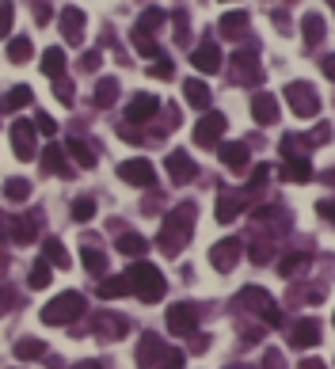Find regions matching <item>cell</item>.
Returning <instances> with one entry per match:
<instances>
[{
  "label": "cell",
  "mask_w": 335,
  "mask_h": 369,
  "mask_svg": "<svg viewBox=\"0 0 335 369\" xmlns=\"http://www.w3.org/2000/svg\"><path fill=\"white\" fill-rule=\"evenodd\" d=\"M31 8H34V23H50V8H46V0H31Z\"/></svg>",
  "instance_id": "f5cc1de1"
},
{
  "label": "cell",
  "mask_w": 335,
  "mask_h": 369,
  "mask_svg": "<svg viewBox=\"0 0 335 369\" xmlns=\"http://www.w3.org/2000/svg\"><path fill=\"white\" fill-rule=\"evenodd\" d=\"M160 111V99L156 96H149V91H138V96L130 99V107H126V122H149V118Z\"/></svg>",
  "instance_id": "4fadbf2b"
},
{
  "label": "cell",
  "mask_w": 335,
  "mask_h": 369,
  "mask_svg": "<svg viewBox=\"0 0 335 369\" xmlns=\"http://www.w3.org/2000/svg\"><path fill=\"white\" fill-rule=\"evenodd\" d=\"M84 12L80 8H65L61 12V34H65V42L69 46H80V38H84Z\"/></svg>",
  "instance_id": "e0dca14e"
},
{
  "label": "cell",
  "mask_w": 335,
  "mask_h": 369,
  "mask_svg": "<svg viewBox=\"0 0 335 369\" xmlns=\"http://www.w3.org/2000/svg\"><path fill=\"white\" fill-rule=\"evenodd\" d=\"M80 312H84V297L69 289V293H58L46 309H42V320L46 324H69V320H76Z\"/></svg>",
  "instance_id": "277c9868"
},
{
  "label": "cell",
  "mask_w": 335,
  "mask_h": 369,
  "mask_svg": "<svg viewBox=\"0 0 335 369\" xmlns=\"http://www.w3.org/2000/svg\"><path fill=\"white\" fill-rule=\"evenodd\" d=\"M73 369H103L99 361H80V366H73Z\"/></svg>",
  "instance_id": "94428289"
},
{
  "label": "cell",
  "mask_w": 335,
  "mask_h": 369,
  "mask_svg": "<svg viewBox=\"0 0 335 369\" xmlns=\"http://www.w3.org/2000/svg\"><path fill=\"white\" fill-rule=\"evenodd\" d=\"M31 54H34V46H31V38H27V34H19V38L8 42V61H16V65L31 61Z\"/></svg>",
  "instance_id": "1f68e13d"
},
{
  "label": "cell",
  "mask_w": 335,
  "mask_h": 369,
  "mask_svg": "<svg viewBox=\"0 0 335 369\" xmlns=\"http://www.w3.org/2000/svg\"><path fill=\"white\" fill-rule=\"evenodd\" d=\"M42 350H46V346L39 343V339H19L16 343V358H42Z\"/></svg>",
  "instance_id": "ab89813d"
},
{
  "label": "cell",
  "mask_w": 335,
  "mask_h": 369,
  "mask_svg": "<svg viewBox=\"0 0 335 369\" xmlns=\"http://www.w3.org/2000/svg\"><path fill=\"white\" fill-rule=\"evenodd\" d=\"M282 96H286L290 111H294L297 118H316L320 115V96H316V88H312L309 80H290Z\"/></svg>",
  "instance_id": "3957f363"
},
{
  "label": "cell",
  "mask_w": 335,
  "mask_h": 369,
  "mask_svg": "<svg viewBox=\"0 0 335 369\" xmlns=\"http://www.w3.org/2000/svg\"><path fill=\"white\" fill-rule=\"evenodd\" d=\"M118 251L122 255H145L149 244H145V236H138V232H122V236H118Z\"/></svg>",
  "instance_id": "836d02e7"
},
{
  "label": "cell",
  "mask_w": 335,
  "mask_h": 369,
  "mask_svg": "<svg viewBox=\"0 0 335 369\" xmlns=\"http://www.w3.org/2000/svg\"><path fill=\"white\" fill-rule=\"evenodd\" d=\"M301 369H327V366H324V361H316V358H305Z\"/></svg>",
  "instance_id": "91938a15"
},
{
  "label": "cell",
  "mask_w": 335,
  "mask_h": 369,
  "mask_svg": "<svg viewBox=\"0 0 335 369\" xmlns=\"http://www.w3.org/2000/svg\"><path fill=\"white\" fill-rule=\"evenodd\" d=\"M297 267H301V255H286V259H282V274H294Z\"/></svg>",
  "instance_id": "6f0895ef"
},
{
  "label": "cell",
  "mask_w": 335,
  "mask_h": 369,
  "mask_svg": "<svg viewBox=\"0 0 335 369\" xmlns=\"http://www.w3.org/2000/svg\"><path fill=\"white\" fill-rule=\"evenodd\" d=\"M39 126L34 122H23V118H16L12 122V148H16L19 160H39Z\"/></svg>",
  "instance_id": "5b68a950"
},
{
  "label": "cell",
  "mask_w": 335,
  "mask_h": 369,
  "mask_svg": "<svg viewBox=\"0 0 335 369\" xmlns=\"http://www.w3.org/2000/svg\"><path fill=\"white\" fill-rule=\"evenodd\" d=\"M27 282H31V289L50 286V262H46V259H39V262H34V267H31V278H27Z\"/></svg>",
  "instance_id": "60d3db41"
},
{
  "label": "cell",
  "mask_w": 335,
  "mask_h": 369,
  "mask_svg": "<svg viewBox=\"0 0 335 369\" xmlns=\"http://www.w3.org/2000/svg\"><path fill=\"white\" fill-rule=\"evenodd\" d=\"M233 84H259L263 80V65L255 61L252 49H240V54H233V73H229Z\"/></svg>",
  "instance_id": "9c48e42d"
},
{
  "label": "cell",
  "mask_w": 335,
  "mask_h": 369,
  "mask_svg": "<svg viewBox=\"0 0 335 369\" xmlns=\"http://www.w3.org/2000/svg\"><path fill=\"white\" fill-rule=\"evenodd\" d=\"M175 126H180V107H172V103H168V107H160V126L153 130V137H164V133L175 130Z\"/></svg>",
  "instance_id": "e575fe53"
},
{
  "label": "cell",
  "mask_w": 335,
  "mask_h": 369,
  "mask_svg": "<svg viewBox=\"0 0 335 369\" xmlns=\"http://www.w3.org/2000/svg\"><path fill=\"white\" fill-rule=\"evenodd\" d=\"M133 49H138V54H145V58H164V49L156 46L153 42V34H133Z\"/></svg>",
  "instance_id": "74e56055"
},
{
  "label": "cell",
  "mask_w": 335,
  "mask_h": 369,
  "mask_svg": "<svg viewBox=\"0 0 335 369\" xmlns=\"http://www.w3.org/2000/svg\"><path fill=\"white\" fill-rule=\"evenodd\" d=\"M252 118L259 126H274L278 122V99L267 96V91H255L252 96Z\"/></svg>",
  "instance_id": "2e32d148"
},
{
  "label": "cell",
  "mask_w": 335,
  "mask_h": 369,
  "mask_svg": "<svg viewBox=\"0 0 335 369\" xmlns=\"http://www.w3.org/2000/svg\"><path fill=\"white\" fill-rule=\"evenodd\" d=\"M183 96H187V103L195 111H206L210 107V99H213V91L206 88V80H198V76H191L187 84H183Z\"/></svg>",
  "instance_id": "7402d4cb"
},
{
  "label": "cell",
  "mask_w": 335,
  "mask_h": 369,
  "mask_svg": "<svg viewBox=\"0 0 335 369\" xmlns=\"http://www.w3.org/2000/svg\"><path fill=\"white\" fill-rule=\"evenodd\" d=\"M164 19H168V12H164V8H149L145 16H138V23H133V34H153L156 27H164Z\"/></svg>",
  "instance_id": "f1b7e54d"
},
{
  "label": "cell",
  "mask_w": 335,
  "mask_h": 369,
  "mask_svg": "<svg viewBox=\"0 0 335 369\" xmlns=\"http://www.w3.org/2000/svg\"><path fill=\"white\" fill-rule=\"evenodd\" d=\"M39 160H42V172H46V175H73V168H69L65 148H61V145H50Z\"/></svg>",
  "instance_id": "d6986e66"
},
{
  "label": "cell",
  "mask_w": 335,
  "mask_h": 369,
  "mask_svg": "<svg viewBox=\"0 0 335 369\" xmlns=\"http://www.w3.org/2000/svg\"><path fill=\"white\" fill-rule=\"evenodd\" d=\"M217 27L225 38H248V12H225Z\"/></svg>",
  "instance_id": "cb8c5ba5"
},
{
  "label": "cell",
  "mask_w": 335,
  "mask_h": 369,
  "mask_svg": "<svg viewBox=\"0 0 335 369\" xmlns=\"http://www.w3.org/2000/svg\"><path fill=\"white\" fill-rule=\"evenodd\" d=\"M164 354H168V350L160 346V339H156V335H145V339H141V346H138V361H141V366H153V361L164 358Z\"/></svg>",
  "instance_id": "4dcf8cb0"
},
{
  "label": "cell",
  "mask_w": 335,
  "mask_h": 369,
  "mask_svg": "<svg viewBox=\"0 0 335 369\" xmlns=\"http://www.w3.org/2000/svg\"><path fill=\"white\" fill-rule=\"evenodd\" d=\"M320 69H324V76L335 84V54H324V61H320Z\"/></svg>",
  "instance_id": "11a10c76"
},
{
  "label": "cell",
  "mask_w": 335,
  "mask_h": 369,
  "mask_svg": "<svg viewBox=\"0 0 335 369\" xmlns=\"http://www.w3.org/2000/svg\"><path fill=\"white\" fill-rule=\"evenodd\" d=\"M65 153L73 156V160H76V164H80V168H96V164H99L96 148H91V145H84L80 137H73V141H69V145H65Z\"/></svg>",
  "instance_id": "484cf974"
},
{
  "label": "cell",
  "mask_w": 335,
  "mask_h": 369,
  "mask_svg": "<svg viewBox=\"0 0 335 369\" xmlns=\"http://www.w3.org/2000/svg\"><path fill=\"white\" fill-rule=\"evenodd\" d=\"M278 148H282V160H309L312 137H305V133H286Z\"/></svg>",
  "instance_id": "ac0fdd59"
},
{
  "label": "cell",
  "mask_w": 335,
  "mask_h": 369,
  "mask_svg": "<svg viewBox=\"0 0 335 369\" xmlns=\"http://www.w3.org/2000/svg\"><path fill=\"white\" fill-rule=\"evenodd\" d=\"M309 137H312V145H327V141H332V137H335V130H332V126H327V122H324V126H316V130H312V133H309Z\"/></svg>",
  "instance_id": "c3c4849f"
},
{
  "label": "cell",
  "mask_w": 335,
  "mask_h": 369,
  "mask_svg": "<svg viewBox=\"0 0 335 369\" xmlns=\"http://www.w3.org/2000/svg\"><path fill=\"white\" fill-rule=\"evenodd\" d=\"M294 346H316L320 343V324L316 320H301L294 324V339H290Z\"/></svg>",
  "instance_id": "d4e9b609"
},
{
  "label": "cell",
  "mask_w": 335,
  "mask_h": 369,
  "mask_svg": "<svg viewBox=\"0 0 335 369\" xmlns=\"http://www.w3.org/2000/svg\"><path fill=\"white\" fill-rule=\"evenodd\" d=\"M237 304H240V309H248V304H252V312H259L267 324H278V320H282V316H278V309H274V301H270L263 289H255V286H248L244 293L237 297Z\"/></svg>",
  "instance_id": "7c38bea8"
},
{
  "label": "cell",
  "mask_w": 335,
  "mask_h": 369,
  "mask_svg": "<svg viewBox=\"0 0 335 369\" xmlns=\"http://www.w3.org/2000/svg\"><path fill=\"white\" fill-rule=\"evenodd\" d=\"M4 198H8V202H27V198H31V183L27 179H8L4 183Z\"/></svg>",
  "instance_id": "d590c367"
},
{
  "label": "cell",
  "mask_w": 335,
  "mask_h": 369,
  "mask_svg": "<svg viewBox=\"0 0 335 369\" xmlns=\"http://www.w3.org/2000/svg\"><path fill=\"white\" fill-rule=\"evenodd\" d=\"M198 324V309L195 304H172L168 309V328L175 331V335H191Z\"/></svg>",
  "instance_id": "9a60e30c"
},
{
  "label": "cell",
  "mask_w": 335,
  "mask_h": 369,
  "mask_svg": "<svg viewBox=\"0 0 335 369\" xmlns=\"http://www.w3.org/2000/svg\"><path fill=\"white\" fill-rule=\"evenodd\" d=\"M172 73H175V65L168 58H156L153 65H149V76H156V80H172Z\"/></svg>",
  "instance_id": "b9f144b4"
},
{
  "label": "cell",
  "mask_w": 335,
  "mask_h": 369,
  "mask_svg": "<svg viewBox=\"0 0 335 369\" xmlns=\"http://www.w3.org/2000/svg\"><path fill=\"white\" fill-rule=\"evenodd\" d=\"M332 8H335V0H332Z\"/></svg>",
  "instance_id": "6125c7cd"
},
{
  "label": "cell",
  "mask_w": 335,
  "mask_h": 369,
  "mask_svg": "<svg viewBox=\"0 0 335 369\" xmlns=\"http://www.w3.org/2000/svg\"><path fill=\"white\" fill-rule=\"evenodd\" d=\"M240 205H244V198H240V194H221L217 198V221L233 225V217L240 214Z\"/></svg>",
  "instance_id": "83f0119b"
},
{
  "label": "cell",
  "mask_w": 335,
  "mask_h": 369,
  "mask_svg": "<svg viewBox=\"0 0 335 369\" xmlns=\"http://www.w3.org/2000/svg\"><path fill=\"white\" fill-rule=\"evenodd\" d=\"M210 262L217 271H233L240 262V240H217V244L210 247Z\"/></svg>",
  "instance_id": "5bb4252c"
},
{
  "label": "cell",
  "mask_w": 335,
  "mask_h": 369,
  "mask_svg": "<svg viewBox=\"0 0 335 369\" xmlns=\"http://www.w3.org/2000/svg\"><path fill=\"white\" fill-rule=\"evenodd\" d=\"M118 99V80H111V76H103V80L96 84V107H111Z\"/></svg>",
  "instance_id": "d6a6232c"
},
{
  "label": "cell",
  "mask_w": 335,
  "mask_h": 369,
  "mask_svg": "<svg viewBox=\"0 0 335 369\" xmlns=\"http://www.w3.org/2000/svg\"><path fill=\"white\" fill-rule=\"evenodd\" d=\"M12 301H16V293H12V289H4V293H0V312H8Z\"/></svg>",
  "instance_id": "680465c9"
},
{
  "label": "cell",
  "mask_w": 335,
  "mask_h": 369,
  "mask_svg": "<svg viewBox=\"0 0 335 369\" xmlns=\"http://www.w3.org/2000/svg\"><path fill=\"white\" fill-rule=\"evenodd\" d=\"M217 156H221V164L229 168L233 175H244L248 168H252V156H248L244 141H225V145H217Z\"/></svg>",
  "instance_id": "8fae6325"
},
{
  "label": "cell",
  "mask_w": 335,
  "mask_h": 369,
  "mask_svg": "<svg viewBox=\"0 0 335 369\" xmlns=\"http://www.w3.org/2000/svg\"><path fill=\"white\" fill-rule=\"evenodd\" d=\"M118 137L130 141V145H141V133L133 130V122H122V126H118Z\"/></svg>",
  "instance_id": "816d5d0a"
},
{
  "label": "cell",
  "mask_w": 335,
  "mask_h": 369,
  "mask_svg": "<svg viewBox=\"0 0 335 369\" xmlns=\"http://www.w3.org/2000/svg\"><path fill=\"white\" fill-rule=\"evenodd\" d=\"M12 19H16V8H12L8 0H4V4H0V38L12 31Z\"/></svg>",
  "instance_id": "ee69618b"
},
{
  "label": "cell",
  "mask_w": 335,
  "mask_h": 369,
  "mask_svg": "<svg viewBox=\"0 0 335 369\" xmlns=\"http://www.w3.org/2000/svg\"><path fill=\"white\" fill-rule=\"evenodd\" d=\"M248 255H252V262H270V255H274V251H270V244L255 240V244H252V251H248Z\"/></svg>",
  "instance_id": "7dc6e473"
},
{
  "label": "cell",
  "mask_w": 335,
  "mask_h": 369,
  "mask_svg": "<svg viewBox=\"0 0 335 369\" xmlns=\"http://www.w3.org/2000/svg\"><path fill=\"white\" fill-rule=\"evenodd\" d=\"M191 65H195L202 76H213V73H221V65H225V61H221V49H217V42H213V38H202V42H198V46L191 49Z\"/></svg>",
  "instance_id": "ba28073f"
},
{
  "label": "cell",
  "mask_w": 335,
  "mask_h": 369,
  "mask_svg": "<svg viewBox=\"0 0 335 369\" xmlns=\"http://www.w3.org/2000/svg\"><path fill=\"white\" fill-rule=\"evenodd\" d=\"M225 115L221 111H206L202 118H198V126H195V141L202 148H213V145H221V133H225Z\"/></svg>",
  "instance_id": "52a82bcc"
},
{
  "label": "cell",
  "mask_w": 335,
  "mask_h": 369,
  "mask_svg": "<svg viewBox=\"0 0 335 369\" xmlns=\"http://www.w3.org/2000/svg\"><path fill=\"white\" fill-rule=\"evenodd\" d=\"M320 38H324V19H320V12H305V19H301V42H305V49H316Z\"/></svg>",
  "instance_id": "ffe728a7"
},
{
  "label": "cell",
  "mask_w": 335,
  "mask_h": 369,
  "mask_svg": "<svg viewBox=\"0 0 335 369\" xmlns=\"http://www.w3.org/2000/svg\"><path fill=\"white\" fill-rule=\"evenodd\" d=\"M42 259H46V262H54L58 271H65L69 262H73V259L65 255V247H61V240H54V236H50L46 244H42Z\"/></svg>",
  "instance_id": "f546056e"
},
{
  "label": "cell",
  "mask_w": 335,
  "mask_h": 369,
  "mask_svg": "<svg viewBox=\"0 0 335 369\" xmlns=\"http://www.w3.org/2000/svg\"><path fill=\"white\" fill-rule=\"evenodd\" d=\"M91 217H96V202H91V198H76V202H73V221L88 225Z\"/></svg>",
  "instance_id": "f35d334b"
},
{
  "label": "cell",
  "mask_w": 335,
  "mask_h": 369,
  "mask_svg": "<svg viewBox=\"0 0 335 369\" xmlns=\"http://www.w3.org/2000/svg\"><path fill=\"white\" fill-rule=\"evenodd\" d=\"M175 42H183V46H187L191 42V31H187V12H175Z\"/></svg>",
  "instance_id": "f6af8a7d"
},
{
  "label": "cell",
  "mask_w": 335,
  "mask_h": 369,
  "mask_svg": "<svg viewBox=\"0 0 335 369\" xmlns=\"http://www.w3.org/2000/svg\"><path fill=\"white\" fill-rule=\"evenodd\" d=\"M191 232H195V202H180L172 214L164 217L156 244H160V251H164V255H180L183 247H187Z\"/></svg>",
  "instance_id": "6da1fadb"
},
{
  "label": "cell",
  "mask_w": 335,
  "mask_h": 369,
  "mask_svg": "<svg viewBox=\"0 0 335 369\" xmlns=\"http://www.w3.org/2000/svg\"><path fill=\"white\" fill-rule=\"evenodd\" d=\"M31 99H34V91L27 88V84H19V88H12L8 96L0 99V115H16V111L31 107Z\"/></svg>",
  "instance_id": "44dd1931"
},
{
  "label": "cell",
  "mask_w": 335,
  "mask_h": 369,
  "mask_svg": "<svg viewBox=\"0 0 335 369\" xmlns=\"http://www.w3.org/2000/svg\"><path fill=\"white\" fill-rule=\"evenodd\" d=\"M96 69H99V49H88L80 58V73H96Z\"/></svg>",
  "instance_id": "f907efd6"
},
{
  "label": "cell",
  "mask_w": 335,
  "mask_h": 369,
  "mask_svg": "<svg viewBox=\"0 0 335 369\" xmlns=\"http://www.w3.org/2000/svg\"><path fill=\"white\" fill-rule=\"evenodd\" d=\"M42 73H46L50 80H65V49L50 46L46 54H42Z\"/></svg>",
  "instance_id": "603a6c76"
},
{
  "label": "cell",
  "mask_w": 335,
  "mask_h": 369,
  "mask_svg": "<svg viewBox=\"0 0 335 369\" xmlns=\"http://www.w3.org/2000/svg\"><path fill=\"white\" fill-rule=\"evenodd\" d=\"M118 179L133 183V187H156V172L145 156H133V160H122L118 164Z\"/></svg>",
  "instance_id": "30bf717a"
},
{
  "label": "cell",
  "mask_w": 335,
  "mask_h": 369,
  "mask_svg": "<svg viewBox=\"0 0 335 369\" xmlns=\"http://www.w3.org/2000/svg\"><path fill=\"white\" fill-rule=\"evenodd\" d=\"M183 366V354L180 350H168L164 354V369H180Z\"/></svg>",
  "instance_id": "9f6ffc18"
},
{
  "label": "cell",
  "mask_w": 335,
  "mask_h": 369,
  "mask_svg": "<svg viewBox=\"0 0 335 369\" xmlns=\"http://www.w3.org/2000/svg\"><path fill=\"white\" fill-rule=\"evenodd\" d=\"M316 210H320V217H324V221H335V198H324Z\"/></svg>",
  "instance_id": "db71d44e"
},
{
  "label": "cell",
  "mask_w": 335,
  "mask_h": 369,
  "mask_svg": "<svg viewBox=\"0 0 335 369\" xmlns=\"http://www.w3.org/2000/svg\"><path fill=\"white\" fill-rule=\"evenodd\" d=\"M34 126H39V133H46V137H54L58 133V122L46 115V111H39V118H34Z\"/></svg>",
  "instance_id": "bcb514c9"
},
{
  "label": "cell",
  "mask_w": 335,
  "mask_h": 369,
  "mask_svg": "<svg viewBox=\"0 0 335 369\" xmlns=\"http://www.w3.org/2000/svg\"><path fill=\"white\" fill-rule=\"evenodd\" d=\"M122 293H130V278H111V282H99V297H107V301H111V297H122Z\"/></svg>",
  "instance_id": "8d00e7d4"
},
{
  "label": "cell",
  "mask_w": 335,
  "mask_h": 369,
  "mask_svg": "<svg viewBox=\"0 0 335 369\" xmlns=\"http://www.w3.org/2000/svg\"><path fill=\"white\" fill-rule=\"evenodd\" d=\"M282 179L286 183H309L312 179V160H286V164H282Z\"/></svg>",
  "instance_id": "4316f807"
},
{
  "label": "cell",
  "mask_w": 335,
  "mask_h": 369,
  "mask_svg": "<svg viewBox=\"0 0 335 369\" xmlns=\"http://www.w3.org/2000/svg\"><path fill=\"white\" fill-rule=\"evenodd\" d=\"M164 168H168V179H172V187H183V183H191L198 175L195 156L183 153V148H175L172 156H164Z\"/></svg>",
  "instance_id": "8992f818"
},
{
  "label": "cell",
  "mask_w": 335,
  "mask_h": 369,
  "mask_svg": "<svg viewBox=\"0 0 335 369\" xmlns=\"http://www.w3.org/2000/svg\"><path fill=\"white\" fill-rule=\"evenodd\" d=\"M54 84H58V103H65V107H73V84H69V80H54Z\"/></svg>",
  "instance_id": "681fc988"
},
{
  "label": "cell",
  "mask_w": 335,
  "mask_h": 369,
  "mask_svg": "<svg viewBox=\"0 0 335 369\" xmlns=\"http://www.w3.org/2000/svg\"><path fill=\"white\" fill-rule=\"evenodd\" d=\"M84 267H88L91 274H103V267H107L103 251H96V247H84Z\"/></svg>",
  "instance_id": "7bdbcfd3"
},
{
  "label": "cell",
  "mask_w": 335,
  "mask_h": 369,
  "mask_svg": "<svg viewBox=\"0 0 335 369\" xmlns=\"http://www.w3.org/2000/svg\"><path fill=\"white\" fill-rule=\"evenodd\" d=\"M126 278H130V293H138L141 301H160L164 297V274L156 271L153 262H133L130 271H126Z\"/></svg>",
  "instance_id": "7a4b0ae2"
}]
</instances>
